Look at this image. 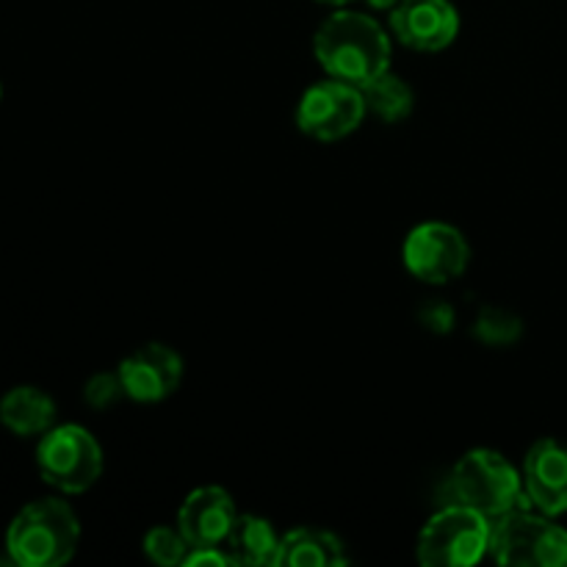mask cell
<instances>
[{
    "label": "cell",
    "instance_id": "12",
    "mask_svg": "<svg viewBox=\"0 0 567 567\" xmlns=\"http://www.w3.org/2000/svg\"><path fill=\"white\" fill-rule=\"evenodd\" d=\"M236 518L238 509L230 493L225 487L208 485L188 493L181 513H177V529L183 532L192 548L221 546L230 535Z\"/></svg>",
    "mask_w": 567,
    "mask_h": 567
},
{
    "label": "cell",
    "instance_id": "21",
    "mask_svg": "<svg viewBox=\"0 0 567 567\" xmlns=\"http://www.w3.org/2000/svg\"><path fill=\"white\" fill-rule=\"evenodd\" d=\"M319 3H327V6H347V3H352V0H319Z\"/></svg>",
    "mask_w": 567,
    "mask_h": 567
},
{
    "label": "cell",
    "instance_id": "1",
    "mask_svg": "<svg viewBox=\"0 0 567 567\" xmlns=\"http://www.w3.org/2000/svg\"><path fill=\"white\" fill-rule=\"evenodd\" d=\"M313 50L327 75L363 89L391 70V39L380 22L360 11H336L316 31Z\"/></svg>",
    "mask_w": 567,
    "mask_h": 567
},
{
    "label": "cell",
    "instance_id": "11",
    "mask_svg": "<svg viewBox=\"0 0 567 567\" xmlns=\"http://www.w3.org/2000/svg\"><path fill=\"white\" fill-rule=\"evenodd\" d=\"M524 491L532 507L546 515L567 513V446L543 437L524 457Z\"/></svg>",
    "mask_w": 567,
    "mask_h": 567
},
{
    "label": "cell",
    "instance_id": "17",
    "mask_svg": "<svg viewBox=\"0 0 567 567\" xmlns=\"http://www.w3.org/2000/svg\"><path fill=\"white\" fill-rule=\"evenodd\" d=\"M188 551V540L183 537L181 529H169V526H155L144 535V554H147L150 563L161 565V567H175V565H186Z\"/></svg>",
    "mask_w": 567,
    "mask_h": 567
},
{
    "label": "cell",
    "instance_id": "5",
    "mask_svg": "<svg viewBox=\"0 0 567 567\" xmlns=\"http://www.w3.org/2000/svg\"><path fill=\"white\" fill-rule=\"evenodd\" d=\"M493 520L460 504H443L419 535L424 567H468L491 554Z\"/></svg>",
    "mask_w": 567,
    "mask_h": 567
},
{
    "label": "cell",
    "instance_id": "2",
    "mask_svg": "<svg viewBox=\"0 0 567 567\" xmlns=\"http://www.w3.org/2000/svg\"><path fill=\"white\" fill-rule=\"evenodd\" d=\"M441 502L476 509L487 520L502 518L509 509L532 507L524 476L493 449H474L454 465L441 487Z\"/></svg>",
    "mask_w": 567,
    "mask_h": 567
},
{
    "label": "cell",
    "instance_id": "16",
    "mask_svg": "<svg viewBox=\"0 0 567 567\" xmlns=\"http://www.w3.org/2000/svg\"><path fill=\"white\" fill-rule=\"evenodd\" d=\"M363 97L365 109L374 111L385 122H402L413 111V89L402 78L393 75L391 70L374 78L369 86H363Z\"/></svg>",
    "mask_w": 567,
    "mask_h": 567
},
{
    "label": "cell",
    "instance_id": "14",
    "mask_svg": "<svg viewBox=\"0 0 567 567\" xmlns=\"http://www.w3.org/2000/svg\"><path fill=\"white\" fill-rule=\"evenodd\" d=\"M347 563V548L332 532L302 526L280 537L277 567H343Z\"/></svg>",
    "mask_w": 567,
    "mask_h": 567
},
{
    "label": "cell",
    "instance_id": "3",
    "mask_svg": "<svg viewBox=\"0 0 567 567\" xmlns=\"http://www.w3.org/2000/svg\"><path fill=\"white\" fill-rule=\"evenodd\" d=\"M81 543V524L61 498H39L14 515L6 532V551L20 567H59L70 563Z\"/></svg>",
    "mask_w": 567,
    "mask_h": 567
},
{
    "label": "cell",
    "instance_id": "19",
    "mask_svg": "<svg viewBox=\"0 0 567 567\" xmlns=\"http://www.w3.org/2000/svg\"><path fill=\"white\" fill-rule=\"evenodd\" d=\"M236 565L233 557L227 554L225 546H205V548H192L186 557V567H230Z\"/></svg>",
    "mask_w": 567,
    "mask_h": 567
},
{
    "label": "cell",
    "instance_id": "8",
    "mask_svg": "<svg viewBox=\"0 0 567 567\" xmlns=\"http://www.w3.org/2000/svg\"><path fill=\"white\" fill-rule=\"evenodd\" d=\"M471 247L449 221H424L404 241V266L419 280L441 286L468 269Z\"/></svg>",
    "mask_w": 567,
    "mask_h": 567
},
{
    "label": "cell",
    "instance_id": "10",
    "mask_svg": "<svg viewBox=\"0 0 567 567\" xmlns=\"http://www.w3.org/2000/svg\"><path fill=\"white\" fill-rule=\"evenodd\" d=\"M116 371H120L125 396H131L133 402H164L181 388L183 360L175 349L164 343H147L127 354Z\"/></svg>",
    "mask_w": 567,
    "mask_h": 567
},
{
    "label": "cell",
    "instance_id": "9",
    "mask_svg": "<svg viewBox=\"0 0 567 567\" xmlns=\"http://www.w3.org/2000/svg\"><path fill=\"white\" fill-rule=\"evenodd\" d=\"M391 31L404 48L437 53L460 31V14L452 0H399L391 14Z\"/></svg>",
    "mask_w": 567,
    "mask_h": 567
},
{
    "label": "cell",
    "instance_id": "6",
    "mask_svg": "<svg viewBox=\"0 0 567 567\" xmlns=\"http://www.w3.org/2000/svg\"><path fill=\"white\" fill-rule=\"evenodd\" d=\"M37 468L50 487L66 496H78L103 474V449L83 426L59 424L39 441Z\"/></svg>",
    "mask_w": 567,
    "mask_h": 567
},
{
    "label": "cell",
    "instance_id": "7",
    "mask_svg": "<svg viewBox=\"0 0 567 567\" xmlns=\"http://www.w3.org/2000/svg\"><path fill=\"white\" fill-rule=\"evenodd\" d=\"M363 89L343 81H321L302 94L297 105V127L316 142H338L358 131L365 116Z\"/></svg>",
    "mask_w": 567,
    "mask_h": 567
},
{
    "label": "cell",
    "instance_id": "13",
    "mask_svg": "<svg viewBox=\"0 0 567 567\" xmlns=\"http://www.w3.org/2000/svg\"><path fill=\"white\" fill-rule=\"evenodd\" d=\"M0 424L20 437H42L55 426V402L33 385L11 388L0 399Z\"/></svg>",
    "mask_w": 567,
    "mask_h": 567
},
{
    "label": "cell",
    "instance_id": "4",
    "mask_svg": "<svg viewBox=\"0 0 567 567\" xmlns=\"http://www.w3.org/2000/svg\"><path fill=\"white\" fill-rule=\"evenodd\" d=\"M491 557L509 567H567V529L546 513L509 509L493 520Z\"/></svg>",
    "mask_w": 567,
    "mask_h": 567
},
{
    "label": "cell",
    "instance_id": "15",
    "mask_svg": "<svg viewBox=\"0 0 567 567\" xmlns=\"http://www.w3.org/2000/svg\"><path fill=\"white\" fill-rule=\"evenodd\" d=\"M233 563L244 567H264L277 565V551H280V537H277L275 526L260 515H238L233 524L230 535L221 543Z\"/></svg>",
    "mask_w": 567,
    "mask_h": 567
},
{
    "label": "cell",
    "instance_id": "18",
    "mask_svg": "<svg viewBox=\"0 0 567 567\" xmlns=\"http://www.w3.org/2000/svg\"><path fill=\"white\" fill-rule=\"evenodd\" d=\"M122 396H125V388H122L120 371H114V374H97L86 382V402L92 408L105 410L120 402Z\"/></svg>",
    "mask_w": 567,
    "mask_h": 567
},
{
    "label": "cell",
    "instance_id": "20",
    "mask_svg": "<svg viewBox=\"0 0 567 567\" xmlns=\"http://www.w3.org/2000/svg\"><path fill=\"white\" fill-rule=\"evenodd\" d=\"M369 6H374V9H393V6L399 3V0H365Z\"/></svg>",
    "mask_w": 567,
    "mask_h": 567
},
{
    "label": "cell",
    "instance_id": "22",
    "mask_svg": "<svg viewBox=\"0 0 567 567\" xmlns=\"http://www.w3.org/2000/svg\"><path fill=\"white\" fill-rule=\"evenodd\" d=\"M0 94H3V89H0Z\"/></svg>",
    "mask_w": 567,
    "mask_h": 567
}]
</instances>
